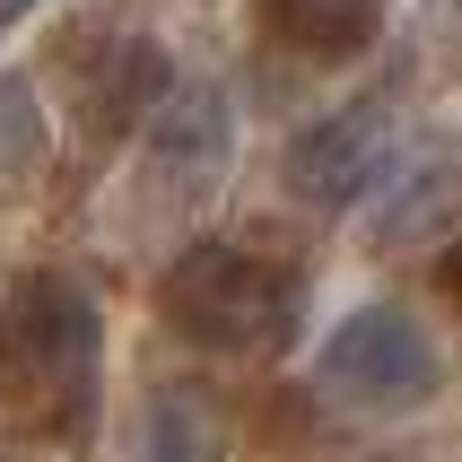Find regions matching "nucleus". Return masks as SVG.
Returning a JSON list of instances; mask_svg holds the SVG:
<instances>
[{
	"mask_svg": "<svg viewBox=\"0 0 462 462\" xmlns=\"http://www.w3.org/2000/svg\"><path fill=\"white\" fill-rule=\"evenodd\" d=\"M254 18L314 61H349L384 35V0H254Z\"/></svg>",
	"mask_w": 462,
	"mask_h": 462,
	"instance_id": "obj_7",
	"label": "nucleus"
},
{
	"mask_svg": "<svg viewBox=\"0 0 462 462\" xmlns=\"http://www.w3.org/2000/svg\"><path fill=\"white\" fill-rule=\"evenodd\" d=\"M323 384L366 402V411H419L445 384V358L411 306H358L323 340Z\"/></svg>",
	"mask_w": 462,
	"mask_h": 462,
	"instance_id": "obj_3",
	"label": "nucleus"
},
{
	"mask_svg": "<svg viewBox=\"0 0 462 462\" xmlns=\"http://www.w3.org/2000/svg\"><path fill=\"white\" fill-rule=\"evenodd\" d=\"M35 140H44V114H35V97H26V79L0 70V166H26Z\"/></svg>",
	"mask_w": 462,
	"mask_h": 462,
	"instance_id": "obj_10",
	"label": "nucleus"
},
{
	"mask_svg": "<svg viewBox=\"0 0 462 462\" xmlns=\"http://www.w3.org/2000/svg\"><path fill=\"white\" fill-rule=\"evenodd\" d=\"M236 157V114L218 88H166L149 114V149H140V183H149V201L166 209H201L209 192H218V175H227Z\"/></svg>",
	"mask_w": 462,
	"mask_h": 462,
	"instance_id": "obj_5",
	"label": "nucleus"
},
{
	"mask_svg": "<svg viewBox=\"0 0 462 462\" xmlns=\"http://www.w3.org/2000/svg\"><path fill=\"white\" fill-rule=\"evenodd\" d=\"M175 88V70H166V44L157 35H131V26H105V35H88V52H79V123H88V140H123V131H140L157 114V97Z\"/></svg>",
	"mask_w": 462,
	"mask_h": 462,
	"instance_id": "obj_6",
	"label": "nucleus"
},
{
	"mask_svg": "<svg viewBox=\"0 0 462 462\" xmlns=\"http://www.w3.org/2000/svg\"><path fill=\"white\" fill-rule=\"evenodd\" d=\"M26 9H35V0H0V26H18V18H26Z\"/></svg>",
	"mask_w": 462,
	"mask_h": 462,
	"instance_id": "obj_11",
	"label": "nucleus"
},
{
	"mask_svg": "<svg viewBox=\"0 0 462 462\" xmlns=\"http://www.w3.org/2000/svg\"><path fill=\"white\" fill-rule=\"evenodd\" d=\"M157 314L166 332L209 349V358H280L297 340V314H306V280L288 262H262L245 245H183L157 280Z\"/></svg>",
	"mask_w": 462,
	"mask_h": 462,
	"instance_id": "obj_2",
	"label": "nucleus"
},
{
	"mask_svg": "<svg viewBox=\"0 0 462 462\" xmlns=\"http://www.w3.org/2000/svg\"><path fill=\"white\" fill-rule=\"evenodd\" d=\"M140 462H227V419L201 384H157L140 411Z\"/></svg>",
	"mask_w": 462,
	"mask_h": 462,
	"instance_id": "obj_9",
	"label": "nucleus"
},
{
	"mask_svg": "<svg viewBox=\"0 0 462 462\" xmlns=\"http://www.w3.org/2000/svg\"><path fill=\"white\" fill-rule=\"evenodd\" d=\"M402 166V123H393V105H340V114H323V123H306L297 140H288L280 175L288 192L306 209H358L366 192H384V175Z\"/></svg>",
	"mask_w": 462,
	"mask_h": 462,
	"instance_id": "obj_4",
	"label": "nucleus"
},
{
	"mask_svg": "<svg viewBox=\"0 0 462 462\" xmlns=\"http://www.w3.org/2000/svg\"><path fill=\"white\" fill-rule=\"evenodd\" d=\"M105 314L70 271H26L0 297V393L26 428H79L97 411Z\"/></svg>",
	"mask_w": 462,
	"mask_h": 462,
	"instance_id": "obj_1",
	"label": "nucleus"
},
{
	"mask_svg": "<svg viewBox=\"0 0 462 462\" xmlns=\"http://www.w3.org/2000/svg\"><path fill=\"white\" fill-rule=\"evenodd\" d=\"M454 227V157H402L384 175V201H375V245H419V236Z\"/></svg>",
	"mask_w": 462,
	"mask_h": 462,
	"instance_id": "obj_8",
	"label": "nucleus"
}]
</instances>
